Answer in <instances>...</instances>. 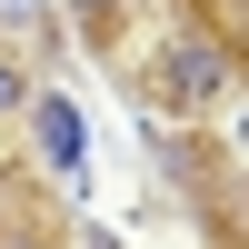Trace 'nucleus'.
Listing matches in <instances>:
<instances>
[{
    "instance_id": "f257e3e1",
    "label": "nucleus",
    "mask_w": 249,
    "mask_h": 249,
    "mask_svg": "<svg viewBox=\"0 0 249 249\" xmlns=\"http://www.w3.org/2000/svg\"><path fill=\"white\" fill-rule=\"evenodd\" d=\"M40 110V160H50L60 179H80V150H90V140H80V110L70 100H30Z\"/></svg>"
},
{
    "instance_id": "f03ea898",
    "label": "nucleus",
    "mask_w": 249,
    "mask_h": 249,
    "mask_svg": "<svg viewBox=\"0 0 249 249\" xmlns=\"http://www.w3.org/2000/svg\"><path fill=\"white\" fill-rule=\"evenodd\" d=\"M170 90H179V100H210V90H219V50L179 40V50H170Z\"/></svg>"
},
{
    "instance_id": "7ed1b4c3",
    "label": "nucleus",
    "mask_w": 249,
    "mask_h": 249,
    "mask_svg": "<svg viewBox=\"0 0 249 249\" xmlns=\"http://www.w3.org/2000/svg\"><path fill=\"white\" fill-rule=\"evenodd\" d=\"M20 100H30V90H20V70L0 60V110H20Z\"/></svg>"
},
{
    "instance_id": "20e7f679",
    "label": "nucleus",
    "mask_w": 249,
    "mask_h": 249,
    "mask_svg": "<svg viewBox=\"0 0 249 249\" xmlns=\"http://www.w3.org/2000/svg\"><path fill=\"white\" fill-rule=\"evenodd\" d=\"M0 20H40V0H0Z\"/></svg>"
}]
</instances>
